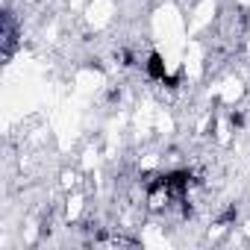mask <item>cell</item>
Segmentation results:
<instances>
[{
    "label": "cell",
    "mask_w": 250,
    "mask_h": 250,
    "mask_svg": "<svg viewBox=\"0 0 250 250\" xmlns=\"http://www.w3.org/2000/svg\"><path fill=\"white\" fill-rule=\"evenodd\" d=\"M147 71H150V77H165V65H162V59L153 53L150 56V62H147Z\"/></svg>",
    "instance_id": "6da1fadb"
}]
</instances>
